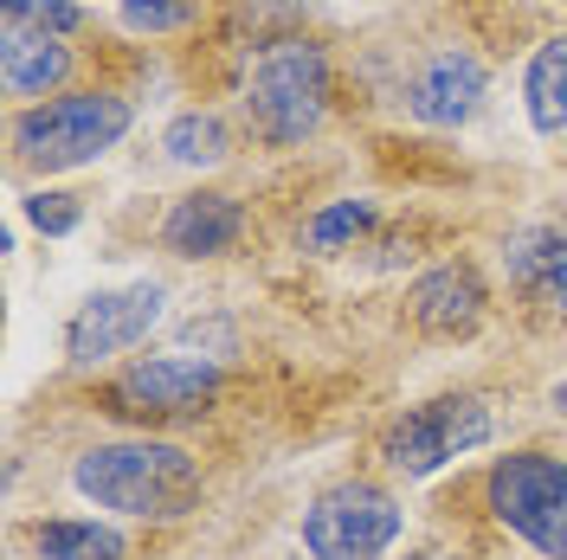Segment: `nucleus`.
<instances>
[{
    "label": "nucleus",
    "mask_w": 567,
    "mask_h": 560,
    "mask_svg": "<svg viewBox=\"0 0 567 560\" xmlns=\"http://www.w3.org/2000/svg\"><path fill=\"white\" fill-rule=\"evenodd\" d=\"M78 490L97 509L116 516H142V522H175L200 496V470L181 445H155V438H130V445H97L78 457Z\"/></svg>",
    "instance_id": "1"
},
{
    "label": "nucleus",
    "mask_w": 567,
    "mask_h": 560,
    "mask_svg": "<svg viewBox=\"0 0 567 560\" xmlns=\"http://www.w3.org/2000/svg\"><path fill=\"white\" fill-rule=\"evenodd\" d=\"M136 110L116 91H65V97H45V104L20 110L13 116V155L39 168V175H65V168H84L97 162L104 148L130 136Z\"/></svg>",
    "instance_id": "2"
},
{
    "label": "nucleus",
    "mask_w": 567,
    "mask_h": 560,
    "mask_svg": "<svg viewBox=\"0 0 567 560\" xmlns=\"http://www.w3.org/2000/svg\"><path fill=\"white\" fill-rule=\"evenodd\" d=\"M246 116L258 142L290 148V142L317 136V123L329 116V52L310 45L303 33L271 39L251 59V84H246Z\"/></svg>",
    "instance_id": "3"
},
{
    "label": "nucleus",
    "mask_w": 567,
    "mask_h": 560,
    "mask_svg": "<svg viewBox=\"0 0 567 560\" xmlns=\"http://www.w3.org/2000/svg\"><path fill=\"white\" fill-rule=\"evenodd\" d=\"M491 516L535 554L567 560V464L548 452H509L491 464Z\"/></svg>",
    "instance_id": "4"
},
{
    "label": "nucleus",
    "mask_w": 567,
    "mask_h": 560,
    "mask_svg": "<svg viewBox=\"0 0 567 560\" xmlns=\"http://www.w3.org/2000/svg\"><path fill=\"white\" fill-rule=\"evenodd\" d=\"M484 438H491V406L471 400V393H445V400L413 406L406 419H393L388 438H381V457L400 477H432L439 464L477 452Z\"/></svg>",
    "instance_id": "5"
},
{
    "label": "nucleus",
    "mask_w": 567,
    "mask_h": 560,
    "mask_svg": "<svg viewBox=\"0 0 567 560\" xmlns=\"http://www.w3.org/2000/svg\"><path fill=\"white\" fill-rule=\"evenodd\" d=\"M400 541V509L374 484H336L303 516V548L317 560H381Z\"/></svg>",
    "instance_id": "6"
},
{
    "label": "nucleus",
    "mask_w": 567,
    "mask_h": 560,
    "mask_svg": "<svg viewBox=\"0 0 567 560\" xmlns=\"http://www.w3.org/2000/svg\"><path fill=\"white\" fill-rule=\"evenodd\" d=\"M155 322H162V283L142 278V283H123V290H97L65 329L71 367H97V361H110V354L136 349Z\"/></svg>",
    "instance_id": "7"
},
{
    "label": "nucleus",
    "mask_w": 567,
    "mask_h": 560,
    "mask_svg": "<svg viewBox=\"0 0 567 560\" xmlns=\"http://www.w3.org/2000/svg\"><path fill=\"white\" fill-rule=\"evenodd\" d=\"M219 393V367L213 361H187V354H155V361H136L123 381H116V413H136V419H175V413H194Z\"/></svg>",
    "instance_id": "8"
},
{
    "label": "nucleus",
    "mask_w": 567,
    "mask_h": 560,
    "mask_svg": "<svg viewBox=\"0 0 567 560\" xmlns=\"http://www.w3.org/2000/svg\"><path fill=\"white\" fill-rule=\"evenodd\" d=\"M491 97V71L477 52H464V45H445V52H432L420 71H413V84H406V110L432 123V129H458L471 123L477 110Z\"/></svg>",
    "instance_id": "9"
},
{
    "label": "nucleus",
    "mask_w": 567,
    "mask_h": 560,
    "mask_svg": "<svg viewBox=\"0 0 567 560\" xmlns=\"http://www.w3.org/2000/svg\"><path fill=\"white\" fill-rule=\"evenodd\" d=\"M406 303H413V322L425 335L458 342V335H477V322H484V283H477L471 265H439L413 283Z\"/></svg>",
    "instance_id": "10"
},
{
    "label": "nucleus",
    "mask_w": 567,
    "mask_h": 560,
    "mask_svg": "<svg viewBox=\"0 0 567 560\" xmlns=\"http://www.w3.org/2000/svg\"><path fill=\"white\" fill-rule=\"evenodd\" d=\"M246 239V207L233 194H187L162 219V246L175 258H219Z\"/></svg>",
    "instance_id": "11"
},
{
    "label": "nucleus",
    "mask_w": 567,
    "mask_h": 560,
    "mask_svg": "<svg viewBox=\"0 0 567 560\" xmlns=\"http://www.w3.org/2000/svg\"><path fill=\"white\" fill-rule=\"evenodd\" d=\"M65 77H71V52L52 33L0 27V84H7V97H45Z\"/></svg>",
    "instance_id": "12"
},
{
    "label": "nucleus",
    "mask_w": 567,
    "mask_h": 560,
    "mask_svg": "<svg viewBox=\"0 0 567 560\" xmlns=\"http://www.w3.org/2000/svg\"><path fill=\"white\" fill-rule=\"evenodd\" d=\"M523 104L535 136H567V33H555L523 71Z\"/></svg>",
    "instance_id": "13"
},
{
    "label": "nucleus",
    "mask_w": 567,
    "mask_h": 560,
    "mask_svg": "<svg viewBox=\"0 0 567 560\" xmlns=\"http://www.w3.org/2000/svg\"><path fill=\"white\" fill-rule=\"evenodd\" d=\"M162 148L175 155L181 168H213V162L233 155V129H226L219 110H181L168 123V136H162Z\"/></svg>",
    "instance_id": "14"
},
{
    "label": "nucleus",
    "mask_w": 567,
    "mask_h": 560,
    "mask_svg": "<svg viewBox=\"0 0 567 560\" xmlns=\"http://www.w3.org/2000/svg\"><path fill=\"white\" fill-rule=\"evenodd\" d=\"M39 560H123V535L104 522H39Z\"/></svg>",
    "instance_id": "15"
},
{
    "label": "nucleus",
    "mask_w": 567,
    "mask_h": 560,
    "mask_svg": "<svg viewBox=\"0 0 567 560\" xmlns=\"http://www.w3.org/2000/svg\"><path fill=\"white\" fill-rule=\"evenodd\" d=\"M368 226H374V200H336V207L310 212L303 246H310V251H342V246H354Z\"/></svg>",
    "instance_id": "16"
},
{
    "label": "nucleus",
    "mask_w": 567,
    "mask_h": 560,
    "mask_svg": "<svg viewBox=\"0 0 567 560\" xmlns=\"http://www.w3.org/2000/svg\"><path fill=\"white\" fill-rule=\"evenodd\" d=\"M0 27H27V33L65 39L84 27V7L78 0H0Z\"/></svg>",
    "instance_id": "17"
},
{
    "label": "nucleus",
    "mask_w": 567,
    "mask_h": 560,
    "mask_svg": "<svg viewBox=\"0 0 567 560\" xmlns=\"http://www.w3.org/2000/svg\"><path fill=\"white\" fill-rule=\"evenodd\" d=\"M200 0H123V27L130 33H181L194 27Z\"/></svg>",
    "instance_id": "18"
},
{
    "label": "nucleus",
    "mask_w": 567,
    "mask_h": 560,
    "mask_svg": "<svg viewBox=\"0 0 567 560\" xmlns=\"http://www.w3.org/2000/svg\"><path fill=\"white\" fill-rule=\"evenodd\" d=\"M27 219H33L45 239H65V232H78V219H84V200L78 194H33L27 200Z\"/></svg>",
    "instance_id": "19"
},
{
    "label": "nucleus",
    "mask_w": 567,
    "mask_h": 560,
    "mask_svg": "<svg viewBox=\"0 0 567 560\" xmlns=\"http://www.w3.org/2000/svg\"><path fill=\"white\" fill-rule=\"evenodd\" d=\"M535 297H542V303H555V310L567 315V239L555 246V258H548V271H542V283H535Z\"/></svg>",
    "instance_id": "20"
},
{
    "label": "nucleus",
    "mask_w": 567,
    "mask_h": 560,
    "mask_svg": "<svg viewBox=\"0 0 567 560\" xmlns=\"http://www.w3.org/2000/svg\"><path fill=\"white\" fill-rule=\"evenodd\" d=\"M187 342H194V349H200V342H207V349H233V329H226V322H187Z\"/></svg>",
    "instance_id": "21"
},
{
    "label": "nucleus",
    "mask_w": 567,
    "mask_h": 560,
    "mask_svg": "<svg viewBox=\"0 0 567 560\" xmlns=\"http://www.w3.org/2000/svg\"><path fill=\"white\" fill-rule=\"evenodd\" d=\"M555 406H561V413H567V381H561V386H555Z\"/></svg>",
    "instance_id": "22"
},
{
    "label": "nucleus",
    "mask_w": 567,
    "mask_h": 560,
    "mask_svg": "<svg viewBox=\"0 0 567 560\" xmlns=\"http://www.w3.org/2000/svg\"><path fill=\"white\" fill-rule=\"evenodd\" d=\"M561 212H567V200H561Z\"/></svg>",
    "instance_id": "23"
}]
</instances>
